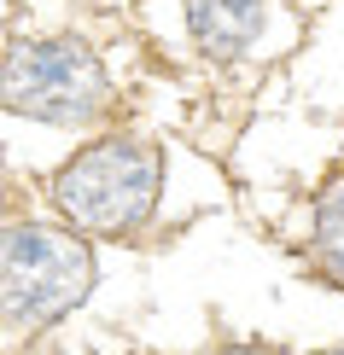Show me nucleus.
<instances>
[{"instance_id":"nucleus-1","label":"nucleus","mask_w":344,"mask_h":355,"mask_svg":"<svg viewBox=\"0 0 344 355\" xmlns=\"http://www.w3.org/2000/svg\"><path fill=\"white\" fill-rule=\"evenodd\" d=\"M163 192V152L140 135H106L65 157L53 175V210L65 227L88 239H129L158 210Z\"/></svg>"},{"instance_id":"nucleus-2","label":"nucleus","mask_w":344,"mask_h":355,"mask_svg":"<svg viewBox=\"0 0 344 355\" xmlns=\"http://www.w3.org/2000/svg\"><path fill=\"white\" fill-rule=\"evenodd\" d=\"M88 291H94V250L76 227H47V221H12L0 245V297H6V327L29 338L65 320Z\"/></svg>"},{"instance_id":"nucleus-3","label":"nucleus","mask_w":344,"mask_h":355,"mask_svg":"<svg viewBox=\"0 0 344 355\" xmlns=\"http://www.w3.org/2000/svg\"><path fill=\"white\" fill-rule=\"evenodd\" d=\"M6 111L41 116L58 128H88L111 111V76L88 41L53 35V41H12L0 64Z\"/></svg>"},{"instance_id":"nucleus-4","label":"nucleus","mask_w":344,"mask_h":355,"mask_svg":"<svg viewBox=\"0 0 344 355\" xmlns=\"http://www.w3.org/2000/svg\"><path fill=\"white\" fill-rule=\"evenodd\" d=\"M268 24V0H187V29L204 58H239Z\"/></svg>"},{"instance_id":"nucleus-5","label":"nucleus","mask_w":344,"mask_h":355,"mask_svg":"<svg viewBox=\"0 0 344 355\" xmlns=\"http://www.w3.org/2000/svg\"><path fill=\"white\" fill-rule=\"evenodd\" d=\"M309 250L333 279H344V181H333L316 198V221H309Z\"/></svg>"},{"instance_id":"nucleus-6","label":"nucleus","mask_w":344,"mask_h":355,"mask_svg":"<svg viewBox=\"0 0 344 355\" xmlns=\"http://www.w3.org/2000/svg\"><path fill=\"white\" fill-rule=\"evenodd\" d=\"M316 355H344V349H316Z\"/></svg>"}]
</instances>
